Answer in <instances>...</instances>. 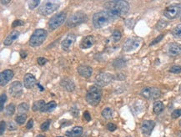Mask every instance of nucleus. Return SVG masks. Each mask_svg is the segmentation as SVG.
<instances>
[{"label":"nucleus","instance_id":"f257e3e1","mask_svg":"<svg viewBox=\"0 0 181 137\" xmlns=\"http://www.w3.org/2000/svg\"><path fill=\"white\" fill-rule=\"evenodd\" d=\"M106 12L114 19L123 17L128 14L130 10V4L127 1L118 0V1H109L105 4Z\"/></svg>","mask_w":181,"mask_h":137},{"label":"nucleus","instance_id":"f03ea898","mask_svg":"<svg viewBox=\"0 0 181 137\" xmlns=\"http://www.w3.org/2000/svg\"><path fill=\"white\" fill-rule=\"evenodd\" d=\"M114 20V18L106 12V11H100L93 16V24L96 29H100L103 27L107 26L109 24Z\"/></svg>","mask_w":181,"mask_h":137},{"label":"nucleus","instance_id":"7ed1b4c3","mask_svg":"<svg viewBox=\"0 0 181 137\" xmlns=\"http://www.w3.org/2000/svg\"><path fill=\"white\" fill-rule=\"evenodd\" d=\"M102 98V90L97 85L92 86L86 94V101L92 106H97Z\"/></svg>","mask_w":181,"mask_h":137},{"label":"nucleus","instance_id":"20e7f679","mask_svg":"<svg viewBox=\"0 0 181 137\" xmlns=\"http://www.w3.org/2000/svg\"><path fill=\"white\" fill-rule=\"evenodd\" d=\"M47 38V31L44 29H36L29 40V44L32 47H38L44 43Z\"/></svg>","mask_w":181,"mask_h":137},{"label":"nucleus","instance_id":"39448f33","mask_svg":"<svg viewBox=\"0 0 181 137\" xmlns=\"http://www.w3.org/2000/svg\"><path fill=\"white\" fill-rule=\"evenodd\" d=\"M87 20V15L84 13H82V12H78V13H75L69 17V19L67 20L66 24L69 28H73V27H75V26H78L81 24L85 23Z\"/></svg>","mask_w":181,"mask_h":137},{"label":"nucleus","instance_id":"423d86ee","mask_svg":"<svg viewBox=\"0 0 181 137\" xmlns=\"http://www.w3.org/2000/svg\"><path fill=\"white\" fill-rule=\"evenodd\" d=\"M181 14V4H173L169 5L164 11V15L169 19H174Z\"/></svg>","mask_w":181,"mask_h":137},{"label":"nucleus","instance_id":"0eeeda50","mask_svg":"<svg viewBox=\"0 0 181 137\" xmlns=\"http://www.w3.org/2000/svg\"><path fill=\"white\" fill-rule=\"evenodd\" d=\"M59 8V3L56 1H46L39 7V13L42 15H49Z\"/></svg>","mask_w":181,"mask_h":137},{"label":"nucleus","instance_id":"6e6552de","mask_svg":"<svg viewBox=\"0 0 181 137\" xmlns=\"http://www.w3.org/2000/svg\"><path fill=\"white\" fill-rule=\"evenodd\" d=\"M66 17H67V14L64 12H60L57 14H55L54 17L51 18V19L48 22L49 29H52V30L58 29L59 26H61L64 23Z\"/></svg>","mask_w":181,"mask_h":137},{"label":"nucleus","instance_id":"1a4fd4ad","mask_svg":"<svg viewBox=\"0 0 181 137\" xmlns=\"http://www.w3.org/2000/svg\"><path fill=\"white\" fill-rule=\"evenodd\" d=\"M140 94L143 97L148 100H156L161 95V92L158 88L155 87H145L141 90Z\"/></svg>","mask_w":181,"mask_h":137},{"label":"nucleus","instance_id":"9d476101","mask_svg":"<svg viewBox=\"0 0 181 137\" xmlns=\"http://www.w3.org/2000/svg\"><path fill=\"white\" fill-rule=\"evenodd\" d=\"M141 43V40L139 38H130L123 43V49L124 52L130 53L132 51H134L139 47Z\"/></svg>","mask_w":181,"mask_h":137},{"label":"nucleus","instance_id":"9b49d317","mask_svg":"<svg viewBox=\"0 0 181 137\" xmlns=\"http://www.w3.org/2000/svg\"><path fill=\"white\" fill-rule=\"evenodd\" d=\"M114 79V76L109 73H101L96 77L95 83L98 87H105L111 83Z\"/></svg>","mask_w":181,"mask_h":137},{"label":"nucleus","instance_id":"f8f14e48","mask_svg":"<svg viewBox=\"0 0 181 137\" xmlns=\"http://www.w3.org/2000/svg\"><path fill=\"white\" fill-rule=\"evenodd\" d=\"M9 94L14 98L20 97L23 94V85L19 81H14L9 87Z\"/></svg>","mask_w":181,"mask_h":137},{"label":"nucleus","instance_id":"ddd939ff","mask_svg":"<svg viewBox=\"0 0 181 137\" xmlns=\"http://www.w3.org/2000/svg\"><path fill=\"white\" fill-rule=\"evenodd\" d=\"M75 40H76V36L74 34H72V33L69 34L64 40L62 41L61 47L63 49V50L69 51L70 49V48L73 45Z\"/></svg>","mask_w":181,"mask_h":137},{"label":"nucleus","instance_id":"4468645a","mask_svg":"<svg viewBox=\"0 0 181 137\" xmlns=\"http://www.w3.org/2000/svg\"><path fill=\"white\" fill-rule=\"evenodd\" d=\"M14 77V72L10 69H6L0 74V84L1 86L6 85Z\"/></svg>","mask_w":181,"mask_h":137},{"label":"nucleus","instance_id":"2eb2a0df","mask_svg":"<svg viewBox=\"0 0 181 137\" xmlns=\"http://www.w3.org/2000/svg\"><path fill=\"white\" fill-rule=\"evenodd\" d=\"M168 54L171 57H176L181 54V44L178 43H171L167 49Z\"/></svg>","mask_w":181,"mask_h":137},{"label":"nucleus","instance_id":"dca6fc26","mask_svg":"<svg viewBox=\"0 0 181 137\" xmlns=\"http://www.w3.org/2000/svg\"><path fill=\"white\" fill-rule=\"evenodd\" d=\"M155 122L153 120H145L143 121L141 125V130L143 134H145L146 135H149L152 132L153 129L154 128Z\"/></svg>","mask_w":181,"mask_h":137},{"label":"nucleus","instance_id":"f3484780","mask_svg":"<svg viewBox=\"0 0 181 137\" xmlns=\"http://www.w3.org/2000/svg\"><path fill=\"white\" fill-rule=\"evenodd\" d=\"M77 70L80 75L84 78H89L93 74V68L88 65H80V67H78Z\"/></svg>","mask_w":181,"mask_h":137},{"label":"nucleus","instance_id":"a211bd4d","mask_svg":"<svg viewBox=\"0 0 181 137\" xmlns=\"http://www.w3.org/2000/svg\"><path fill=\"white\" fill-rule=\"evenodd\" d=\"M36 84V79L31 74H26L23 79V85L27 89H32Z\"/></svg>","mask_w":181,"mask_h":137},{"label":"nucleus","instance_id":"6ab92c4d","mask_svg":"<svg viewBox=\"0 0 181 137\" xmlns=\"http://www.w3.org/2000/svg\"><path fill=\"white\" fill-rule=\"evenodd\" d=\"M94 44V39L92 35H88V36L84 37L81 43H80V48L83 49H89Z\"/></svg>","mask_w":181,"mask_h":137},{"label":"nucleus","instance_id":"aec40b11","mask_svg":"<svg viewBox=\"0 0 181 137\" xmlns=\"http://www.w3.org/2000/svg\"><path fill=\"white\" fill-rule=\"evenodd\" d=\"M61 86L65 90H67L68 92H72L75 89V84L73 82L71 79H69V78H64L62 79L61 82H60Z\"/></svg>","mask_w":181,"mask_h":137},{"label":"nucleus","instance_id":"412c9836","mask_svg":"<svg viewBox=\"0 0 181 137\" xmlns=\"http://www.w3.org/2000/svg\"><path fill=\"white\" fill-rule=\"evenodd\" d=\"M18 36H19V32L17 31V30H14V31L11 32L7 37H6V39L4 40V45H6V46L11 45L12 43H14V41H15V40L18 39Z\"/></svg>","mask_w":181,"mask_h":137},{"label":"nucleus","instance_id":"4be33fe9","mask_svg":"<svg viewBox=\"0 0 181 137\" xmlns=\"http://www.w3.org/2000/svg\"><path fill=\"white\" fill-rule=\"evenodd\" d=\"M83 133V128L81 126L73 127L71 131H67V135L69 137H79Z\"/></svg>","mask_w":181,"mask_h":137},{"label":"nucleus","instance_id":"5701e85b","mask_svg":"<svg viewBox=\"0 0 181 137\" xmlns=\"http://www.w3.org/2000/svg\"><path fill=\"white\" fill-rule=\"evenodd\" d=\"M57 107V103L55 101H50L48 104L44 105L41 112H46V113H50L52 112L55 108Z\"/></svg>","mask_w":181,"mask_h":137},{"label":"nucleus","instance_id":"b1692460","mask_svg":"<svg viewBox=\"0 0 181 137\" xmlns=\"http://www.w3.org/2000/svg\"><path fill=\"white\" fill-rule=\"evenodd\" d=\"M164 104L161 101H156V102H154V107H153V110H154V113L155 115L160 114L164 110Z\"/></svg>","mask_w":181,"mask_h":137},{"label":"nucleus","instance_id":"393cba45","mask_svg":"<svg viewBox=\"0 0 181 137\" xmlns=\"http://www.w3.org/2000/svg\"><path fill=\"white\" fill-rule=\"evenodd\" d=\"M46 105L45 104V102H44V100H38V101H35L34 103H33V107H32V110H33V111L36 112V111H39V110H42V109H43V107H44V105Z\"/></svg>","mask_w":181,"mask_h":137},{"label":"nucleus","instance_id":"a878e982","mask_svg":"<svg viewBox=\"0 0 181 137\" xmlns=\"http://www.w3.org/2000/svg\"><path fill=\"white\" fill-rule=\"evenodd\" d=\"M113 65L115 68H122L123 67H125L126 65V61L123 59H117L114 61L113 62Z\"/></svg>","mask_w":181,"mask_h":137},{"label":"nucleus","instance_id":"bb28decb","mask_svg":"<svg viewBox=\"0 0 181 137\" xmlns=\"http://www.w3.org/2000/svg\"><path fill=\"white\" fill-rule=\"evenodd\" d=\"M29 105L27 104V103H21L20 105L18 106V111L19 113V115L20 114H25L26 112L29 111Z\"/></svg>","mask_w":181,"mask_h":137},{"label":"nucleus","instance_id":"cd10ccee","mask_svg":"<svg viewBox=\"0 0 181 137\" xmlns=\"http://www.w3.org/2000/svg\"><path fill=\"white\" fill-rule=\"evenodd\" d=\"M102 116L106 119H111L113 116V110L110 108H105L102 111Z\"/></svg>","mask_w":181,"mask_h":137},{"label":"nucleus","instance_id":"c85d7f7f","mask_svg":"<svg viewBox=\"0 0 181 137\" xmlns=\"http://www.w3.org/2000/svg\"><path fill=\"white\" fill-rule=\"evenodd\" d=\"M172 34L176 39H181V24H178L172 31Z\"/></svg>","mask_w":181,"mask_h":137},{"label":"nucleus","instance_id":"c756f323","mask_svg":"<svg viewBox=\"0 0 181 137\" xmlns=\"http://www.w3.org/2000/svg\"><path fill=\"white\" fill-rule=\"evenodd\" d=\"M121 37H122V34H121V33L119 30H117L115 29L112 33V40L114 42V43H117V42H119L120 40H121Z\"/></svg>","mask_w":181,"mask_h":137},{"label":"nucleus","instance_id":"7c9ffc66","mask_svg":"<svg viewBox=\"0 0 181 137\" xmlns=\"http://www.w3.org/2000/svg\"><path fill=\"white\" fill-rule=\"evenodd\" d=\"M27 119V116L25 114H20L16 117V122L18 123V125H23Z\"/></svg>","mask_w":181,"mask_h":137},{"label":"nucleus","instance_id":"2f4dec72","mask_svg":"<svg viewBox=\"0 0 181 137\" xmlns=\"http://www.w3.org/2000/svg\"><path fill=\"white\" fill-rule=\"evenodd\" d=\"M15 111V106L14 104H10V105H8L7 106V108H6V115L8 116H13L14 114Z\"/></svg>","mask_w":181,"mask_h":137},{"label":"nucleus","instance_id":"473e14b6","mask_svg":"<svg viewBox=\"0 0 181 137\" xmlns=\"http://www.w3.org/2000/svg\"><path fill=\"white\" fill-rule=\"evenodd\" d=\"M170 73L173 74H179L181 73V66L180 65H173L170 69Z\"/></svg>","mask_w":181,"mask_h":137},{"label":"nucleus","instance_id":"72a5a7b5","mask_svg":"<svg viewBox=\"0 0 181 137\" xmlns=\"http://www.w3.org/2000/svg\"><path fill=\"white\" fill-rule=\"evenodd\" d=\"M168 24V22L164 21V20H159L156 25V29L158 30H160V29H163L164 28H165Z\"/></svg>","mask_w":181,"mask_h":137},{"label":"nucleus","instance_id":"f704fd0d","mask_svg":"<svg viewBox=\"0 0 181 137\" xmlns=\"http://www.w3.org/2000/svg\"><path fill=\"white\" fill-rule=\"evenodd\" d=\"M51 124V120L50 119H47V120H45L42 125H41V130H44V131H46V130H48V128H49V126H50Z\"/></svg>","mask_w":181,"mask_h":137},{"label":"nucleus","instance_id":"c9c22d12","mask_svg":"<svg viewBox=\"0 0 181 137\" xmlns=\"http://www.w3.org/2000/svg\"><path fill=\"white\" fill-rule=\"evenodd\" d=\"M40 4L39 0H34V1H29V8L30 9H34L35 8L38 7V5Z\"/></svg>","mask_w":181,"mask_h":137},{"label":"nucleus","instance_id":"e433bc0d","mask_svg":"<svg viewBox=\"0 0 181 137\" xmlns=\"http://www.w3.org/2000/svg\"><path fill=\"white\" fill-rule=\"evenodd\" d=\"M7 100V95L5 94H1V98H0V101H1V106H0V110L3 111L4 110V103Z\"/></svg>","mask_w":181,"mask_h":137},{"label":"nucleus","instance_id":"4c0bfd02","mask_svg":"<svg viewBox=\"0 0 181 137\" xmlns=\"http://www.w3.org/2000/svg\"><path fill=\"white\" fill-rule=\"evenodd\" d=\"M179 116H181V109H179V110H174V111L172 112V114H171V117H172L173 119H177Z\"/></svg>","mask_w":181,"mask_h":137},{"label":"nucleus","instance_id":"58836bf2","mask_svg":"<svg viewBox=\"0 0 181 137\" xmlns=\"http://www.w3.org/2000/svg\"><path fill=\"white\" fill-rule=\"evenodd\" d=\"M163 38H164V34H160V35H159V36L156 38L155 40H153L152 42L150 43V44H149V45H150V46H153V45H154V44H156V43H158L159 42H160V41L162 40V39H163Z\"/></svg>","mask_w":181,"mask_h":137},{"label":"nucleus","instance_id":"ea45409f","mask_svg":"<svg viewBox=\"0 0 181 137\" xmlns=\"http://www.w3.org/2000/svg\"><path fill=\"white\" fill-rule=\"evenodd\" d=\"M38 64L40 65V66H44L46 63L48 62V59L45 58H43V57H39V58H38Z\"/></svg>","mask_w":181,"mask_h":137},{"label":"nucleus","instance_id":"a19ab883","mask_svg":"<svg viewBox=\"0 0 181 137\" xmlns=\"http://www.w3.org/2000/svg\"><path fill=\"white\" fill-rule=\"evenodd\" d=\"M23 24H24V22L22 21V20H19V19H17V20H14V21L13 22V28H15V27H17V26H22L23 25Z\"/></svg>","mask_w":181,"mask_h":137},{"label":"nucleus","instance_id":"79ce46f5","mask_svg":"<svg viewBox=\"0 0 181 137\" xmlns=\"http://www.w3.org/2000/svg\"><path fill=\"white\" fill-rule=\"evenodd\" d=\"M107 129H108L109 131L113 132V131H114V130L117 129V126H116L114 123H109V124L107 125Z\"/></svg>","mask_w":181,"mask_h":137},{"label":"nucleus","instance_id":"37998d69","mask_svg":"<svg viewBox=\"0 0 181 137\" xmlns=\"http://www.w3.org/2000/svg\"><path fill=\"white\" fill-rule=\"evenodd\" d=\"M83 119H85L86 121H90L91 120V116L89 115V112L86 110L83 113Z\"/></svg>","mask_w":181,"mask_h":137},{"label":"nucleus","instance_id":"c03bdc74","mask_svg":"<svg viewBox=\"0 0 181 137\" xmlns=\"http://www.w3.org/2000/svg\"><path fill=\"white\" fill-rule=\"evenodd\" d=\"M5 127H6V124L4 121H1L0 124V135H2L4 134V130H5Z\"/></svg>","mask_w":181,"mask_h":137},{"label":"nucleus","instance_id":"a18cd8bd","mask_svg":"<svg viewBox=\"0 0 181 137\" xmlns=\"http://www.w3.org/2000/svg\"><path fill=\"white\" fill-rule=\"evenodd\" d=\"M16 128H17V126L14 125V122H8V129L9 130H16Z\"/></svg>","mask_w":181,"mask_h":137},{"label":"nucleus","instance_id":"49530a36","mask_svg":"<svg viewBox=\"0 0 181 137\" xmlns=\"http://www.w3.org/2000/svg\"><path fill=\"white\" fill-rule=\"evenodd\" d=\"M33 119H29V122H28V124H27V129H31V128H33Z\"/></svg>","mask_w":181,"mask_h":137},{"label":"nucleus","instance_id":"de8ad7c7","mask_svg":"<svg viewBox=\"0 0 181 137\" xmlns=\"http://www.w3.org/2000/svg\"><path fill=\"white\" fill-rule=\"evenodd\" d=\"M20 54H21V57H22L23 59L26 58V56H27V53H26L25 51H21L20 52Z\"/></svg>","mask_w":181,"mask_h":137},{"label":"nucleus","instance_id":"09e8293b","mask_svg":"<svg viewBox=\"0 0 181 137\" xmlns=\"http://www.w3.org/2000/svg\"><path fill=\"white\" fill-rule=\"evenodd\" d=\"M1 4L7 5V4H10V1H4V0H2V1H1Z\"/></svg>","mask_w":181,"mask_h":137},{"label":"nucleus","instance_id":"8fccbe9b","mask_svg":"<svg viewBox=\"0 0 181 137\" xmlns=\"http://www.w3.org/2000/svg\"><path fill=\"white\" fill-rule=\"evenodd\" d=\"M37 137H45V136L43 135H37Z\"/></svg>","mask_w":181,"mask_h":137},{"label":"nucleus","instance_id":"3c124183","mask_svg":"<svg viewBox=\"0 0 181 137\" xmlns=\"http://www.w3.org/2000/svg\"><path fill=\"white\" fill-rule=\"evenodd\" d=\"M179 126H181V119H180V120H179Z\"/></svg>","mask_w":181,"mask_h":137},{"label":"nucleus","instance_id":"603ef678","mask_svg":"<svg viewBox=\"0 0 181 137\" xmlns=\"http://www.w3.org/2000/svg\"><path fill=\"white\" fill-rule=\"evenodd\" d=\"M58 137H63V136H58Z\"/></svg>","mask_w":181,"mask_h":137},{"label":"nucleus","instance_id":"864d4df0","mask_svg":"<svg viewBox=\"0 0 181 137\" xmlns=\"http://www.w3.org/2000/svg\"><path fill=\"white\" fill-rule=\"evenodd\" d=\"M127 137H131V136H127Z\"/></svg>","mask_w":181,"mask_h":137},{"label":"nucleus","instance_id":"5fc2aeb1","mask_svg":"<svg viewBox=\"0 0 181 137\" xmlns=\"http://www.w3.org/2000/svg\"><path fill=\"white\" fill-rule=\"evenodd\" d=\"M180 20H181V17H180Z\"/></svg>","mask_w":181,"mask_h":137}]
</instances>
